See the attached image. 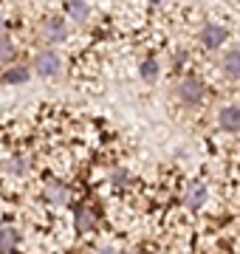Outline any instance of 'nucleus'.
I'll return each mask as SVG.
<instances>
[{"mask_svg": "<svg viewBox=\"0 0 240 254\" xmlns=\"http://www.w3.org/2000/svg\"><path fill=\"white\" fill-rule=\"evenodd\" d=\"M74 223L79 232H91L93 226H96V215H93L91 206H76L74 209Z\"/></svg>", "mask_w": 240, "mask_h": 254, "instance_id": "9", "label": "nucleus"}, {"mask_svg": "<svg viewBox=\"0 0 240 254\" xmlns=\"http://www.w3.org/2000/svg\"><path fill=\"white\" fill-rule=\"evenodd\" d=\"M111 181L116 184V187H121V184H127V173H124V170H113V173H111Z\"/></svg>", "mask_w": 240, "mask_h": 254, "instance_id": "16", "label": "nucleus"}, {"mask_svg": "<svg viewBox=\"0 0 240 254\" xmlns=\"http://www.w3.org/2000/svg\"><path fill=\"white\" fill-rule=\"evenodd\" d=\"M218 127H221L223 133H240V108L238 105L221 108V113H218Z\"/></svg>", "mask_w": 240, "mask_h": 254, "instance_id": "5", "label": "nucleus"}, {"mask_svg": "<svg viewBox=\"0 0 240 254\" xmlns=\"http://www.w3.org/2000/svg\"><path fill=\"white\" fill-rule=\"evenodd\" d=\"M223 71H226V76H232V79H240V48L223 54Z\"/></svg>", "mask_w": 240, "mask_h": 254, "instance_id": "12", "label": "nucleus"}, {"mask_svg": "<svg viewBox=\"0 0 240 254\" xmlns=\"http://www.w3.org/2000/svg\"><path fill=\"white\" fill-rule=\"evenodd\" d=\"M176 93L184 105H198V102L203 99V82L198 79V76H184V79L176 85Z\"/></svg>", "mask_w": 240, "mask_h": 254, "instance_id": "2", "label": "nucleus"}, {"mask_svg": "<svg viewBox=\"0 0 240 254\" xmlns=\"http://www.w3.org/2000/svg\"><path fill=\"white\" fill-rule=\"evenodd\" d=\"M65 34H68V31H65L62 17H46L43 26H40V37H43L46 43H62Z\"/></svg>", "mask_w": 240, "mask_h": 254, "instance_id": "4", "label": "nucleus"}, {"mask_svg": "<svg viewBox=\"0 0 240 254\" xmlns=\"http://www.w3.org/2000/svg\"><path fill=\"white\" fill-rule=\"evenodd\" d=\"M11 57H14V43L9 37H0V63H11Z\"/></svg>", "mask_w": 240, "mask_h": 254, "instance_id": "14", "label": "nucleus"}, {"mask_svg": "<svg viewBox=\"0 0 240 254\" xmlns=\"http://www.w3.org/2000/svg\"><path fill=\"white\" fill-rule=\"evenodd\" d=\"M0 79H3V85H23L31 79V68L28 65H9Z\"/></svg>", "mask_w": 240, "mask_h": 254, "instance_id": "7", "label": "nucleus"}, {"mask_svg": "<svg viewBox=\"0 0 240 254\" xmlns=\"http://www.w3.org/2000/svg\"><path fill=\"white\" fill-rule=\"evenodd\" d=\"M173 60H176V63H184L186 54H184V51H176V54H173Z\"/></svg>", "mask_w": 240, "mask_h": 254, "instance_id": "18", "label": "nucleus"}, {"mask_svg": "<svg viewBox=\"0 0 240 254\" xmlns=\"http://www.w3.org/2000/svg\"><path fill=\"white\" fill-rule=\"evenodd\" d=\"M206 203V187L203 184H189V190L184 192V206L186 209H201Z\"/></svg>", "mask_w": 240, "mask_h": 254, "instance_id": "8", "label": "nucleus"}, {"mask_svg": "<svg viewBox=\"0 0 240 254\" xmlns=\"http://www.w3.org/2000/svg\"><path fill=\"white\" fill-rule=\"evenodd\" d=\"M65 11H68V17L76 20V23H85L88 14H91V9H88L85 0H68V3H65Z\"/></svg>", "mask_w": 240, "mask_h": 254, "instance_id": "11", "label": "nucleus"}, {"mask_svg": "<svg viewBox=\"0 0 240 254\" xmlns=\"http://www.w3.org/2000/svg\"><path fill=\"white\" fill-rule=\"evenodd\" d=\"M198 40H201L203 48H221L223 43H226V28L218 26V23H206V26L201 28Z\"/></svg>", "mask_w": 240, "mask_h": 254, "instance_id": "3", "label": "nucleus"}, {"mask_svg": "<svg viewBox=\"0 0 240 254\" xmlns=\"http://www.w3.org/2000/svg\"><path fill=\"white\" fill-rule=\"evenodd\" d=\"M31 65H34V71H37L40 76H57V73H60V68H62V60H60V54H57V51L43 48V51H37V54H34Z\"/></svg>", "mask_w": 240, "mask_h": 254, "instance_id": "1", "label": "nucleus"}, {"mask_svg": "<svg viewBox=\"0 0 240 254\" xmlns=\"http://www.w3.org/2000/svg\"><path fill=\"white\" fill-rule=\"evenodd\" d=\"M139 73H141V79L144 82H156L158 79V63L156 60H144L141 68H139Z\"/></svg>", "mask_w": 240, "mask_h": 254, "instance_id": "13", "label": "nucleus"}, {"mask_svg": "<svg viewBox=\"0 0 240 254\" xmlns=\"http://www.w3.org/2000/svg\"><path fill=\"white\" fill-rule=\"evenodd\" d=\"M6 167H9L11 173H17V175H23V173H26V161H23V158H11V161L6 164Z\"/></svg>", "mask_w": 240, "mask_h": 254, "instance_id": "15", "label": "nucleus"}, {"mask_svg": "<svg viewBox=\"0 0 240 254\" xmlns=\"http://www.w3.org/2000/svg\"><path fill=\"white\" fill-rule=\"evenodd\" d=\"M93 254H116V252H113L111 246H99V249H96Z\"/></svg>", "mask_w": 240, "mask_h": 254, "instance_id": "17", "label": "nucleus"}, {"mask_svg": "<svg viewBox=\"0 0 240 254\" xmlns=\"http://www.w3.org/2000/svg\"><path fill=\"white\" fill-rule=\"evenodd\" d=\"M17 243H20L17 229H11V226L0 229V252H17Z\"/></svg>", "mask_w": 240, "mask_h": 254, "instance_id": "10", "label": "nucleus"}, {"mask_svg": "<svg viewBox=\"0 0 240 254\" xmlns=\"http://www.w3.org/2000/svg\"><path fill=\"white\" fill-rule=\"evenodd\" d=\"M43 195H46V200H51V203H68V200H71V190H68L62 181H57V178H51V181L46 184Z\"/></svg>", "mask_w": 240, "mask_h": 254, "instance_id": "6", "label": "nucleus"}, {"mask_svg": "<svg viewBox=\"0 0 240 254\" xmlns=\"http://www.w3.org/2000/svg\"><path fill=\"white\" fill-rule=\"evenodd\" d=\"M0 254H17V252H0Z\"/></svg>", "mask_w": 240, "mask_h": 254, "instance_id": "20", "label": "nucleus"}, {"mask_svg": "<svg viewBox=\"0 0 240 254\" xmlns=\"http://www.w3.org/2000/svg\"><path fill=\"white\" fill-rule=\"evenodd\" d=\"M3 28H6V23H3V17H0V34H3Z\"/></svg>", "mask_w": 240, "mask_h": 254, "instance_id": "19", "label": "nucleus"}]
</instances>
